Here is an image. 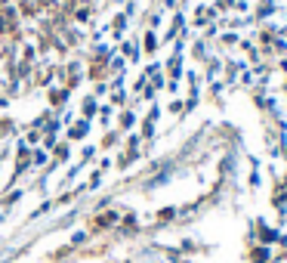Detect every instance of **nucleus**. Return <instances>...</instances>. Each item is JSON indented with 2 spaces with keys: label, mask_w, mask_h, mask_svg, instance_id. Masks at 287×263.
<instances>
[{
  "label": "nucleus",
  "mask_w": 287,
  "mask_h": 263,
  "mask_svg": "<svg viewBox=\"0 0 287 263\" xmlns=\"http://www.w3.org/2000/svg\"><path fill=\"white\" fill-rule=\"evenodd\" d=\"M118 53L127 59V65H142V47H139V31H130L127 38H124L121 43H118Z\"/></svg>",
  "instance_id": "1"
},
{
  "label": "nucleus",
  "mask_w": 287,
  "mask_h": 263,
  "mask_svg": "<svg viewBox=\"0 0 287 263\" xmlns=\"http://www.w3.org/2000/svg\"><path fill=\"white\" fill-rule=\"evenodd\" d=\"M210 56H213V47H210V40H204L201 34H194V40H191L189 47H186V59H191L194 65L201 68L204 62L210 59Z\"/></svg>",
  "instance_id": "2"
},
{
  "label": "nucleus",
  "mask_w": 287,
  "mask_h": 263,
  "mask_svg": "<svg viewBox=\"0 0 287 263\" xmlns=\"http://www.w3.org/2000/svg\"><path fill=\"white\" fill-rule=\"evenodd\" d=\"M130 28H133V22L118 9V13L111 16V22H108V43H114V47H118V43L130 34Z\"/></svg>",
  "instance_id": "3"
},
{
  "label": "nucleus",
  "mask_w": 287,
  "mask_h": 263,
  "mask_svg": "<svg viewBox=\"0 0 287 263\" xmlns=\"http://www.w3.org/2000/svg\"><path fill=\"white\" fill-rule=\"evenodd\" d=\"M43 96H47V102H50V109L56 112V115H59L62 109H68V102H71V90L68 87H62V84H53V87H47L43 90Z\"/></svg>",
  "instance_id": "4"
},
{
  "label": "nucleus",
  "mask_w": 287,
  "mask_h": 263,
  "mask_svg": "<svg viewBox=\"0 0 287 263\" xmlns=\"http://www.w3.org/2000/svg\"><path fill=\"white\" fill-rule=\"evenodd\" d=\"M139 47H142V56L155 59V56L164 50L160 47V31H152V28H139Z\"/></svg>",
  "instance_id": "5"
},
{
  "label": "nucleus",
  "mask_w": 287,
  "mask_h": 263,
  "mask_svg": "<svg viewBox=\"0 0 287 263\" xmlns=\"http://www.w3.org/2000/svg\"><path fill=\"white\" fill-rule=\"evenodd\" d=\"M90 127H93V121L77 115V118L65 127V140H68V143H80V140H87V136H90Z\"/></svg>",
  "instance_id": "6"
},
{
  "label": "nucleus",
  "mask_w": 287,
  "mask_h": 263,
  "mask_svg": "<svg viewBox=\"0 0 287 263\" xmlns=\"http://www.w3.org/2000/svg\"><path fill=\"white\" fill-rule=\"evenodd\" d=\"M136 124H139V112H133V109L118 112V133H133Z\"/></svg>",
  "instance_id": "7"
},
{
  "label": "nucleus",
  "mask_w": 287,
  "mask_h": 263,
  "mask_svg": "<svg viewBox=\"0 0 287 263\" xmlns=\"http://www.w3.org/2000/svg\"><path fill=\"white\" fill-rule=\"evenodd\" d=\"M77 115H80V118H90V121H93V118L99 115V99H96L93 93H87L84 99H80V109H77Z\"/></svg>",
  "instance_id": "8"
},
{
  "label": "nucleus",
  "mask_w": 287,
  "mask_h": 263,
  "mask_svg": "<svg viewBox=\"0 0 287 263\" xmlns=\"http://www.w3.org/2000/svg\"><path fill=\"white\" fill-rule=\"evenodd\" d=\"M130 96H133V93H130L127 87H118V90H111V93H108V106L121 112V109L130 106Z\"/></svg>",
  "instance_id": "9"
},
{
  "label": "nucleus",
  "mask_w": 287,
  "mask_h": 263,
  "mask_svg": "<svg viewBox=\"0 0 287 263\" xmlns=\"http://www.w3.org/2000/svg\"><path fill=\"white\" fill-rule=\"evenodd\" d=\"M114 115H118V109H111L108 106V102H99V124H102V127H108L111 130V121H114Z\"/></svg>",
  "instance_id": "10"
},
{
  "label": "nucleus",
  "mask_w": 287,
  "mask_h": 263,
  "mask_svg": "<svg viewBox=\"0 0 287 263\" xmlns=\"http://www.w3.org/2000/svg\"><path fill=\"white\" fill-rule=\"evenodd\" d=\"M136 127H139V136H142L145 143H148V140H155V133H158V124H155V121H148V118H139V124H136Z\"/></svg>",
  "instance_id": "11"
},
{
  "label": "nucleus",
  "mask_w": 287,
  "mask_h": 263,
  "mask_svg": "<svg viewBox=\"0 0 287 263\" xmlns=\"http://www.w3.org/2000/svg\"><path fill=\"white\" fill-rule=\"evenodd\" d=\"M53 155H56V161H68V155H71V143L59 140V143L53 146Z\"/></svg>",
  "instance_id": "12"
},
{
  "label": "nucleus",
  "mask_w": 287,
  "mask_h": 263,
  "mask_svg": "<svg viewBox=\"0 0 287 263\" xmlns=\"http://www.w3.org/2000/svg\"><path fill=\"white\" fill-rule=\"evenodd\" d=\"M164 112H167L170 118H179V121H182V99H179V96H170V102L164 106Z\"/></svg>",
  "instance_id": "13"
},
{
  "label": "nucleus",
  "mask_w": 287,
  "mask_h": 263,
  "mask_svg": "<svg viewBox=\"0 0 287 263\" xmlns=\"http://www.w3.org/2000/svg\"><path fill=\"white\" fill-rule=\"evenodd\" d=\"M16 121L13 118H0V140H6V136H16Z\"/></svg>",
  "instance_id": "14"
},
{
  "label": "nucleus",
  "mask_w": 287,
  "mask_h": 263,
  "mask_svg": "<svg viewBox=\"0 0 287 263\" xmlns=\"http://www.w3.org/2000/svg\"><path fill=\"white\" fill-rule=\"evenodd\" d=\"M160 115H164V106H160L158 99H155V102H148V112H145V118L158 124V121H160Z\"/></svg>",
  "instance_id": "15"
},
{
  "label": "nucleus",
  "mask_w": 287,
  "mask_h": 263,
  "mask_svg": "<svg viewBox=\"0 0 287 263\" xmlns=\"http://www.w3.org/2000/svg\"><path fill=\"white\" fill-rule=\"evenodd\" d=\"M90 93H93L96 99H102V96H108V93H111V87H108V81H96V84H93V90H90Z\"/></svg>",
  "instance_id": "16"
},
{
  "label": "nucleus",
  "mask_w": 287,
  "mask_h": 263,
  "mask_svg": "<svg viewBox=\"0 0 287 263\" xmlns=\"http://www.w3.org/2000/svg\"><path fill=\"white\" fill-rule=\"evenodd\" d=\"M118 136H121L118 130H111V133H105V140H102V149H111L114 143H118Z\"/></svg>",
  "instance_id": "17"
},
{
  "label": "nucleus",
  "mask_w": 287,
  "mask_h": 263,
  "mask_svg": "<svg viewBox=\"0 0 287 263\" xmlns=\"http://www.w3.org/2000/svg\"><path fill=\"white\" fill-rule=\"evenodd\" d=\"M93 155H96V149H93V146H84V152H80V161H90Z\"/></svg>",
  "instance_id": "18"
},
{
  "label": "nucleus",
  "mask_w": 287,
  "mask_h": 263,
  "mask_svg": "<svg viewBox=\"0 0 287 263\" xmlns=\"http://www.w3.org/2000/svg\"><path fill=\"white\" fill-rule=\"evenodd\" d=\"M284 152H287V149H284Z\"/></svg>",
  "instance_id": "19"
}]
</instances>
